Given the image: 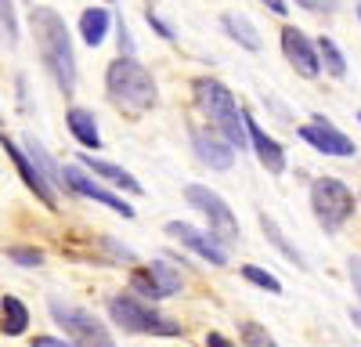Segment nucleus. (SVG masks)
Here are the masks:
<instances>
[{"mask_svg": "<svg viewBox=\"0 0 361 347\" xmlns=\"http://www.w3.org/2000/svg\"><path fill=\"white\" fill-rule=\"evenodd\" d=\"M260 228H264V236H267V243H271V246H275V250H279V253H282V257L289 260V264H296L300 272H304V268H307V260H304V253H300V250H296V246H293V243L286 239V231H282V228H279L275 221H271L267 214L260 217Z\"/></svg>", "mask_w": 361, "mask_h": 347, "instance_id": "20", "label": "nucleus"}, {"mask_svg": "<svg viewBox=\"0 0 361 347\" xmlns=\"http://www.w3.org/2000/svg\"><path fill=\"white\" fill-rule=\"evenodd\" d=\"M145 18H148V25H152V29H156V33L163 37V40H173V37H177V33H173V29H170V25H166V22H163V18H159V15H156L152 8H148V11H145Z\"/></svg>", "mask_w": 361, "mask_h": 347, "instance_id": "30", "label": "nucleus"}, {"mask_svg": "<svg viewBox=\"0 0 361 347\" xmlns=\"http://www.w3.org/2000/svg\"><path fill=\"white\" fill-rule=\"evenodd\" d=\"M347 272H350L354 289H357V297H361V257H350V260H347Z\"/></svg>", "mask_w": 361, "mask_h": 347, "instance_id": "31", "label": "nucleus"}, {"mask_svg": "<svg viewBox=\"0 0 361 347\" xmlns=\"http://www.w3.org/2000/svg\"><path fill=\"white\" fill-rule=\"evenodd\" d=\"M296 134L304 138L311 149H318V152H325V156H354V141H350L343 130H336L333 123L325 120V116H314V120L304 123Z\"/></svg>", "mask_w": 361, "mask_h": 347, "instance_id": "9", "label": "nucleus"}, {"mask_svg": "<svg viewBox=\"0 0 361 347\" xmlns=\"http://www.w3.org/2000/svg\"><path fill=\"white\" fill-rule=\"evenodd\" d=\"M243 279L253 282V286H260V289H267V293H282V282L271 275V272L257 268V264H246V268H243Z\"/></svg>", "mask_w": 361, "mask_h": 347, "instance_id": "26", "label": "nucleus"}, {"mask_svg": "<svg viewBox=\"0 0 361 347\" xmlns=\"http://www.w3.org/2000/svg\"><path fill=\"white\" fill-rule=\"evenodd\" d=\"M51 318L66 329V336H69L76 347H116V340L109 336V329H105L90 311L69 308V304H62V300H51Z\"/></svg>", "mask_w": 361, "mask_h": 347, "instance_id": "7", "label": "nucleus"}, {"mask_svg": "<svg viewBox=\"0 0 361 347\" xmlns=\"http://www.w3.org/2000/svg\"><path fill=\"white\" fill-rule=\"evenodd\" d=\"M357 120H361V112H357Z\"/></svg>", "mask_w": 361, "mask_h": 347, "instance_id": "37", "label": "nucleus"}, {"mask_svg": "<svg viewBox=\"0 0 361 347\" xmlns=\"http://www.w3.org/2000/svg\"><path fill=\"white\" fill-rule=\"evenodd\" d=\"M130 282H134V289H137V293H145V297H152V300H163V293H159V289H156V282L148 279V272H145V268H137V272L130 275Z\"/></svg>", "mask_w": 361, "mask_h": 347, "instance_id": "27", "label": "nucleus"}, {"mask_svg": "<svg viewBox=\"0 0 361 347\" xmlns=\"http://www.w3.org/2000/svg\"><path fill=\"white\" fill-rule=\"evenodd\" d=\"M282 54H286V62L300 73V76H307V80H314L318 73H322V66H318V51H314V44L300 33L296 25H286L282 29Z\"/></svg>", "mask_w": 361, "mask_h": 347, "instance_id": "10", "label": "nucleus"}, {"mask_svg": "<svg viewBox=\"0 0 361 347\" xmlns=\"http://www.w3.org/2000/svg\"><path fill=\"white\" fill-rule=\"evenodd\" d=\"M4 333L8 336H18V333H25V326H29V311H25V304L18 300V297H4Z\"/></svg>", "mask_w": 361, "mask_h": 347, "instance_id": "23", "label": "nucleus"}, {"mask_svg": "<svg viewBox=\"0 0 361 347\" xmlns=\"http://www.w3.org/2000/svg\"><path fill=\"white\" fill-rule=\"evenodd\" d=\"M0 149H4V152L11 156V163L18 166V178L25 181V188H29V192H37L44 207H51V210H54V188H51V185H47L44 178H40V174H37V166L29 163V156H25V152L18 149V145H15V141H11L8 134H0Z\"/></svg>", "mask_w": 361, "mask_h": 347, "instance_id": "12", "label": "nucleus"}, {"mask_svg": "<svg viewBox=\"0 0 361 347\" xmlns=\"http://www.w3.org/2000/svg\"><path fill=\"white\" fill-rule=\"evenodd\" d=\"M145 272H148V279L156 282V289H159L163 297H173V293H180V275H177V272L166 264V260H152V264H148Z\"/></svg>", "mask_w": 361, "mask_h": 347, "instance_id": "22", "label": "nucleus"}, {"mask_svg": "<svg viewBox=\"0 0 361 347\" xmlns=\"http://www.w3.org/2000/svg\"><path fill=\"white\" fill-rule=\"evenodd\" d=\"M29 29H33L40 62L51 73V80L58 83V91L73 95L76 91V54H73L66 18L58 15L54 8H33L29 11Z\"/></svg>", "mask_w": 361, "mask_h": 347, "instance_id": "1", "label": "nucleus"}, {"mask_svg": "<svg viewBox=\"0 0 361 347\" xmlns=\"http://www.w3.org/2000/svg\"><path fill=\"white\" fill-rule=\"evenodd\" d=\"M80 163L90 170V174H102V178L105 181H112L116 188H123V192H130V195H141V181L137 178H130V174L127 170H119L116 163H105V159H94V156H80Z\"/></svg>", "mask_w": 361, "mask_h": 347, "instance_id": "16", "label": "nucleus"}, {"mask_svg": "<svg viewBox=\"0 0 361 347\" xmlns=\"http://www.w3.org/2000/svg\"><path fill=\"white\" fill-rule=\"evenodd\" d=\"M260 4H267L275 15H286V0H260Z\"/></svg>", "mask_w": 361, "mask_h": 347, "instance_id": "34", "label": "nucleus"}, {"mask_svg": "<svg viewBox=\"0 0 361 347\" xmlns=\"http://www.w3.org/2000/svg\"><path fill=\"white\" fill-rule=\"evenodd\" d=\"M62 188H69V192H76V195H83V199L102 202V207H109V210L119 214V217H134V207H130L127 199H119V195H112L109 188L87 181V174H83L80 166H66V170H62Z\"/></svg>", "mask_w": 361, "mask_h": 347, "instance_id": "8", "label": "nucleus"}, {"mask_svg": "<svg viewBox=\"0 0 361 347\" xmlns=\"http://www.w3.org/2000/svg\"><path fill=\"white\" fill-rule=\"evenodd\" d=\"M185 195H188L192 207H199V210L206 214V221H209V239H217L224 250L238 243V221H235L231 207H228L217 192H209L206 185H188Z\"/></svg>", "mask_w": 361, "mask_h": 347, "instance_id": "6", "label": "nucleus"}, {"mask_svg": "<svg viewBox=\"0 0 361 347\" xmlns=\"http://www.w3.org/2000/svg\"><path fill=\"white\" fill-rule=\"evenodd\" d=\"M33 347H73V343H66V340H54V336H37V340H33Z\"/></svg>", "mask_w": 361, "mask_h": 347, "instance_id": "33", "label": "nucleus"}, {"mask_svg": "<svg viewBox=\"0 0 361 347\" xmlns=\"http://www.w3.org/2000/svg\"><path fill=\"white\" fill-rule=\"evenodd\" d=\"M0 44L15 47L18 44V18H15V0H0Z\"/></svg>", "mask_w": 361, "mask_h": 347, "instance_id": "24", "label": "nucleus"}, {"mask_svg": "<svg viewBox=\"0 0 361 347\" xmlns=\"http://www.w3.org/2000/svg\"><path fill=\"white\" fill-rule=\"evenodd\" d=\"M109 22H112V15L105 8H87L80 15V37H83V44L98 47L105 40V33H109Z\"/></svg>", "mask_w": 361, "mask_h": 347, "instance_id": "19", "label": "nucleus"}, {"mask_svg": "<svg viewBox=\"0 0 361 347\" xmlns=\"http://www.w3.org/2000/svg\"><path fill=\"white\" fill-rule=\"evenodd\" d=\"M192 145H195V156L206 166H214V170H231L235 166V149L217 130H192Z\"/></svg>", "mask_w": 361, "mask_h": 347, "instance_id": "13", "label": "nucleus"}, {"mask_svg": "<svg viewBox=\"0 0 361 347\" xmlns=\"http://www.w3.org/2000/svg\"><path fill=\"white\" fill-rule=\"evenodd\" d=\"M311 210H314V217L322 221L325 231H336L354 214V192L336 178H318L311 185Z\"/></svg>", "mask_w": 361, "mask_h": 347, "instance_id": "5", "label": "nucleus"}, {"mask_svg": "<svg viewBox=\"0 0 361 347\" xmlns=\"http://www.w3.org/2000/svg\"><path fill=\"white\" fill-rule=\"evenodd\" d=\"M206 347H238V343H231V340L221 336V333H209V336H206Z\"/></svg>", "mask_w": 361, "mask_h": 347, "instance_id": "32", "label": "nucleus"}, {"mask_svg": "<svg viewBox=\"0 0 361 347\" xmlns=\"http://www.w3.org/2000/svg\"><path fill=\"white\" fill-rule=\"evenodd\" d=\"M105 91H109V98L119 109H127L134 116L156 109V102H159L152 73H148L141 62H134V58H123V54H119L116 62H109V69H105Z\"/></svg>", "mask_w": 361, "mask_h": 347, "instance_id": "2", "label": "nucleus"}, {"mask_svg": "<svg viewBox=\"0 0 361 347\" xmlns=\"http://www.w3.org/2000/svg\"><path fill=\"white\" fill-rule=\"evenodd\" d=\"M8 257L15 260V264H44V253H40V250H22V246H15V250H8Z\"/></svg>", "mask_w": 361, "mask_h": 347, "instance_id": "28", "label": "nucleus"}, {"mask_svg": "<svg viewBox=\"0 0 361 347\" xmlns=\"http://www.w3.org/2000/svg\"><path fill=\"white\" fill-rule=\"evenodd\" d=\"M221 25H224V33H228L235 44H243L246 51H260V33H257V25H253L246 15L228 11V15H221Z\"/></svg>", "mask_w": 361, "mask_h": 347, "instance_id": "18", "label": "nucleus"}, {"mask_svg": "<svg viewBox=\"0 0 361 347\" xmlns=\"http://www.w3.org/2000/svg\"><path fill=\"white\" fill-rule=\"evenodd\" d=\"M357 15H361V4H357Z\"/></svg>", "mask_w": 361, "mask_h": 347, "instance_id": "36", "label": "nucleus"}, {"mask_svg": "<svg viewBox=\"0 0 361 347\" xmlns=\"http://www.w3.org/2000/svg\"><path fill=\"white\" fill-rule=\"evenodd\" d=\"M314 51H318V66H325L329 76H336V80L347 76V58H343V51L336 47V40L322 37V40L314 44Z\"/></svg>", "mask_w": 361, "mask_h": 347, "instance_id": "21", "label": "nucleus"}, {"mask_svg": "<svg viewBox=\"0 0 361 347\" xmlns=\"http://www.w3.org/2000/svg\"><path fill=\"white\" fill-rule=\"evenodd\" d=\"M166 236H173L180 246H188L192 253H199L202 260H209V264H228V250L217 239H209V236H202V231H195L192 224H185V221L166 224Z\"/></svg>", "mask_w": 361, "mask_h": 347, "instance_id": "11", "label": "nucleus"}, {"mask_svg": "<svg viewBox=\"0 0 361 347\" xmlns=\"http://www.w3.org/2000/svg\"><path fill=\"white\" fill-rule=\"evenodd\" d=\"M238 336H243L246 347H279L275 336H271L260 322H243V326H238Z\"/></svg>", "mask_w": 361, "mask_h": 347, "instance_id": "25", "label": "nucleus"}, {"mask_svg": "<svg viewBox=\"0 0 361 347\" xmlns=\"http://www.w3.org/2000/svg\"><path fill=\"white\" fill-rule=\"evenodd\" d=\"M350 322H354V326L361 329V311H350Z\"/></svg>", "mask_w": 361, "mask_h": 347, "instance_id": "35", "label": "nucleus"}, {"mask_svg": "<svg viewBox=\"0 0 361 347\" xmlns=\"http://www.w3.org/2000/svg\"><path fill=\"white\" fill-rule=\"evenodd\" d=\"M243 120H246V138H250V145H253L257 159H260L271 174H282V170H286V149H282L275 138H267V134L257 127V120H253L250 112H243Z\"/></svg>", "mask_w": 361, "mask_h": 347, "instance_id": "14", "label": "nucleus"}, {"mask_svg": "<svg viewBox=\"0 0 361 347\" xmlns=\"http://www.w3.org/2000/svg\"><path fill=\"white\" fill-rule=\"evenodd\" d=\"M300 8H307V11H314V15H333L336 11V0H296Z\"/></svg>", "mask_w": 361, "mask_h": 347, "instance_id": "29", "label": "nucleus"}, {"mask_svg": "<svg viewBox=\"0 0 361 347\" xmlns=\"http://www.w3.org/2000/svg\"><path fill=\"white\" fill-rule=\"evenodd\" d=\"M66 123H69V134L80 141V145H87V149H98L102 145V130H98V120H94V112H87V109H69L66 112Z\"/></svg>", "mask_w": 361, "mask_h": 347, "instance_id": "15", "label": "nucleus"}, {"mask_svg": "<svg viewBox=\"0 0 361 347\" xmlns=\"http://www.w3.org/2000/svg\"><path fill=\"white\" fill-rule=\"evenodd\" d=\"M112 322L123 333H145V336H180V322L166 318L163 311H156L152 304H145L137 297H112L109 304Z\"/></svg>", "mask_w": 361, "mask_h": 347, "instance_id": "4", "label": "nucleus"}, {"mask_svg": "<svg viewBox=\"0 0 361 347\" xmlns=\"http://www.w3.org/2000/svg\"><path fill=\"white\" fill-rule=\"evenodd\" d=\"M195 102L199 109L209 116V123L217 127V134L231 145V149H246L250 138H246V120H243V109H238L235 95L228 91V87L221 80H195Z\"/></svg>", "mask_w": 361, "mask_h": 347, "instance_id": "3", "label": "nucleus"}, {"mask_svg": "<svg viewBox=\"0 0 361 347\" xmlns=\"http://www.w3.org/2000/svg\"><path fill=\"white\" fill-rule=\"evenodd\" d=\"M25 156H29V163L37 166V174H40L51 188H62V170H58V163L51 159V152L44 149L37 138H25Z\"/></svg>", "mask_w": 361, "mask_h": 347, "instance_id": "17", "label": "nucleus"}]
</instances>
